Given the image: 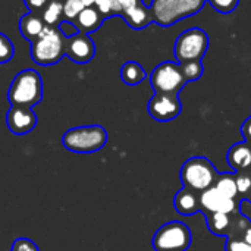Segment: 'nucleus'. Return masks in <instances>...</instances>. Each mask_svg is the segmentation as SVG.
I'll return each mask as SVG.
<instances>
[{
    "mask_svg": "<svg viewBox=\"0 0 251 251\" xmlns=\"http://www.w3.org/2000/svg\"><path fill=\"white\" fill-rule=\"evenodd\" d=\"M65 54L75 63H88L96 54V44L85 32H79L66 40Z\"/></svg>",
    "mask_w": 251,
    "mask_h": 251,
    "instance_id": "obj_13",
    "label": "nucleus"
},
{
    "mask_svg": "<svg viewBox=\"0 0 251 251\" xmlns=\"http://www.w3.org/2000/svg\"><path fill=\"white\" fill-rule=\"evenodd\" d=\"M15 56V46L9 40V37L0 32V63H6L12 60Z\"/></svg>",
    "mask_w": 251,
    "mask_h": 251,
    "instance_id": "obj_26",
    "label": "nucleus"
},
{
    "mask_svg": "<svg viewBox=\"0 0 251 251\" xmlns=\"http://www.w3.org/2000/svg\"><path fill=\"white\" fill-rule=\"evenodd\" d=\"M43 99V79L34 69L21 71L12 81L7 100L12 106L32 107Z\"/></svg>",
    "mask_w": 251,
    "mask_h": 251,
    "instance_id": "obj_1",
    "label": "nucleus"
},
{
    "mask_svg": "<svg viewBox=\"0 0 251 251\" xmlns=\"http://www.w3.org/2000/svg\"><path fill=\"white\" fill-rule=\"evenodd\" d=\"M226 162L237 172H249L251 169V144L247 141L234 144L226 153Z\"/></svg>",
    "mask_w": 251,
    "mask_h": 251,
    "instance_id": "obj_14",
    "label": "nucleus"
},
{
    "mask_svg": "<svg viewBox=\"0 0 251 251\" xmlns=\"http://www.w3.org/2000/svg\"><path fill=\"white\" fill-rule=\"evenodd\" d=\"M44 22L41 19V16H38L37 13L34 12H29L26 13L25 16L21 18L19 21V31H21V35L29 41H34L40 34L41 31L44 29Z\"/></svg>",
    "mask_w": 251,
    "mask_h": 251,
    "instance_id": "obj_18",
    "label": "nucleus"
},
{
    "mask_svg": "<svg viewBox=\"0 0 251 251\" xmlns=\"http://www.w3.org/2000/svg\"><path fill=\"white\" fill-rule=\"evenodd\" d=\"M225 251H251V244H247L241 238H231L225 243Z\"/></svg>",
    "mask_w": 251,
    "mask_h": 251,
    "instance_id": "obj_30",
    "label": "nucleus"
},
{
    "mask_svg": "<svg viewBox=\"0 0 251 251\" xmlns=\"http://www.w3.org/2000/svg\"><path fill=\"white\" fill-rule=\"evenodd\" d=\"M246 199H247L249 201H251V191H250V193H249V194H247V197H246Z\"/></svg>",
    "mask_w": 251,
    "mask_h": 251,
    "instance_id": "obj_36",
    "label": "nucleus"
},
{
    "mask_svg": "<svg viewBox=\"0 0 251 251\" xmlns=\"http://www.w3.org/2000/svg\"><path fill=\"white\" fill-rule=\"evenodd\" d=\"M235 182L238 190V201L241 199H246L247 194L251 191V175L249 172H237L235 174Z\"/></svg>",
    "mask_w": 251,
    "mask_h": 251,
    "instance_id": "obj_24",
    "label": "nucleus"
},
{
    "mask_svg": "<svg viewBox=\"0 0 251 251\" xmlns=\"http://www.w3.org/2000/svg\"><path fill=\"white\" fill-rule=\"evenodd\" d=\"M174 207L182 216H193L194 213L201 212L200 193L184 187L182 190H179L176 193V196L174 199Z\"/></svg>",
    "mask_w": 251,
    "mask_h": 251,
    "instance_id": "obj_15",
    "label": "nucleus"
},
{
    "mask_svg": "<svg viewBox=\"0 0 251 251\" xmlns=\"http://www.w3.org/2000/svg\"><path fill=\"white\" fill-rule=\"evenodd\" d=\"M62 143L74 153H94L106 146L107 131L101 125L75 126L63 134Z\"/></svg>",
    "mask_w": 251,
    "mask_h": 251,
    "instance_id": "obj_5",
    "label": "nucleus"
},
{
    "mask_svg": "<svg viewBox=\"0 0 251 251\" xmlns=\"http://www.w3.org/2000/svg\"><path fill=\"white\" fill-rule=\"evenodd\" d=\"M62 3H63V16L66 18V21H72V22L85 7L81 0H62Z\"/></svg>",
    "mask_w": 251,
    "mask_h": 251,
    "instance_id": "obj_25",
    "label": "nucleus"
},
{
    "mask_svg": "<svg viewBox=\"0 0 251 251\" xmlns=\"http://www.w3.org/2000/svg\"><path fill=\"white\" fill-rule=\"evenodd\" d=\"M121 16L134 29H143V28L149 26L153 22V16H151L150 7L146 6L144 3H141V4H138V6L132 7V9L125 10Z\"/></svg>",
    "mask_w": 251,
    "mask_h": 251,
    "instance_id": "obj_16",
    "label": "nucleus"
},
{
    "mask_svg": "<svg viewBox=\"0 0 251 251\" xmlns=\"http://www.w3.org/2000/svg\"><path fill=\"white\" fill-rule=\"evenodd\" d=\"M207 1L219 13H232L240 3V0H207Z\"/></svg>",
    "mask_w": 251,
    "mask_h": 251,
    "instance_id": "obj_27",
    "label": "nucleus"
},
{
    "mask_svg": "<svg viewBox=\"0 0 251 251\" xmlns=\"http://www.w3.org/2000/svg\"><path fill=\"white\" fill-rule=\"evenodd\" d=\"M241 134H243L244 140L251 144V116L250 118H247V119L244 121V124L241 125Z\"/></svg>",
    "mask_w": 251,
    "mask_h": 251,
    "instance_id": "obj_31",
    "label": "nucleus"
},
{
    "mask_svg": "<svg viewBox=\"0 0 251 251\" xmlns=\"http://www.w3.org/2000/svg\"><path fill=\"white\" fill-rule=\"evenodd\" d=\"M219 172L204 156H194L184 162L179 171V179L185 188L201 193L215 185Z\"/></svg>",
    "mask_w": 251,
    "mask_h": 251,
    "instance_id": "obj_4",
    "label": "nucleus"
},
{
    "mask_svg": "<svg viewBox=\"0 0 251 251\" xmlns=\"http://www.w3.org/2000/svg\"><path fill=\"white\" fill-rule=\"evenodd\" d=\"M147 109L153 119L159 122H169L179 116L182 104L179 100V94L154 93V96L149 101Z\"/></svg>",
    "mask_w": 251,
    "mask_h": 251,
    "instance_id": "obj_10",
    "label": "nucleus"
},
{
    "mask_svg": "<svg viewBox=\"0 0 251 251\" xmlns=\"http://www.w3.org/2000/svg\"><path fill=\"white\" fill-rule=\"evenodd\" d=\"M150 84L154 93H166V94H179V91L188 84L182 68L178 62H162L159 63L151 75Z\"/></svg>",
    "mask_w": 251,
    "mask_h": 251,
    "instance_id": "obj_8",
    "label": "nucleus"
},
{
    "mask_svg": "<svg viewBox=\"0 0 251 251\" xmlns=\"http://www.w3.org/2000/svg\"><path fill=\"white\" fill-rule=\"evenodd\" d=\"M82 1V4L85 6V7H90V6H94V1L96 0H81Z\"/></svg>",
    "mask_w": 251,
    "mask_h": 251,
    "instance_id": "obj_35",
    "label": "nucleus"
},
{
    "mask_svg": "<svg viewBox=\"0 0 251 251\" xmlns=\"http://www.w3.org/2000/svg\"><path fill=\"white\" fill-rule=\"evenodd\" d=\"M101 22H103V16L94 6L84 7L81 10V13L74 21V24L78 26L79 32H85V34H90V32L99 29Z\"/></svg>",
    "mask_w": 251,
    "mask_h": 251,
    "instance_id": "obj_17",
    "label": "nucleus"
},
{
    "mask_svg": "<svg viewBox=\"0 0 251 251\" xmlns=\"http://www.w3.org/2000/svg\"><path fill=\"white\" fill-rule=\"evenodd\" d=\"M213 187L228 199L237 200V197H238V190H237V182H235L234 174H219Z\"/></svg>",
    "mask_w": 251,
    "mask_h": 251,
    "instance_id": "obj_21",
    "label": "nucleus"
},
{
    "mask_svg": "<svg viewBox=\"0 0 251 251\" xmlns=\"http://www.w3.org/2000/svg\"><path fill=\"white\" fill-rule=\"evenodd\" d=\"M206 0H153L150 7L153 22L160 26H171L178 21L199 13Z\"/></svg>",
    "mask_w": 251,
    "mask_h": 251,
    "instance_id": "obj_2",
    "label": "nucleus"
},
{
    "mask_svg": "<svg viewBox=\"0 0 251 251\" xmlns=\"http://www.w3.org/2000/svg\"><path fill=\"white\" fill-rule=\"evenodd\" d=\"M191 243L193 234L190 228L179 221L162 225L151 240L154 251H187L191 247Z\"/></svg>",
    "mask_w": 251,
    "mask_h": 251,
    "instance_id": "obj_6",
    "label": "nucleus"
},
{
    "mask_svg": "<svg viewBox=\"0 0 251 251\" xmlns=\"http://www.w3.org/2000/svg\"><path fill=\"white\" fill-rule=\"evenodd\" d=\"M10 251H40L38 246L28 238H16Z\"/></svg>",
    "mask_w": 251,
    "mask_h": 251,
    "instance_id": "obj_28",
    "label": "nucleus"
},
{
    "mask_svg": "<svg viewBox=\"0 0 251 251\" xmlns=\"http://www.w3.org/2000/svg\"><path fill=\"white\" fill-rule=\"evenodd\" d=\"M182 68V72L185 75L187 82H194L201 78L203 75V63L201 60H191L185 63H179Z\"/></svg>",
    "mask_w": 251,
    "mask_h": 251,
    "instance_id": "obj_22",
    "label": "nucleus"
},
{
    "mask_svg": "<svg viewBox=\"0 0 251 251\" xmlns=\"http://www.w3.org/2000/svg\"><path fill=\"white\" fill-rule=\"evenodd\" d=\"M118 1H119V6H121L122 13H124L125 10L132 9V7H135V6H138V4L143 3V0H118ZM122 13H121V15H122Z\"/></svg>",
    "mask_w": 251,
    "mask_h": 251,
    "instance_id": "obj_32",
    "label": "nucleus"
},
{
    "mask_svg": "<svg viewBox=\"0 0 251 251\" xmlns=\"http://www.w3.org/2000/svg\"><path fill=\"white\" fill-rule=\"evenodd\" d=\"M57 29L60 31V34H62L66 40L75 37L76 34H79L78 26H76L72 21H62V22H59V28H57Z\"/></svg>",
    "mask_w": 251,
    "mask_h": 251,
    "instance_id": "obj_29",
    "label": "nucleus"
},
{
    "mask_svg": "<svg viewBox=\"0 0 251 251\" xmlns=\"http://www.w3.org/2000/svg\"><path fill=\"white\" fill-rule=\"evenodd\" d=\"M65 47L66 38L60 31L54 26L46 25L41 34L31 41V59L43 66L54 65L63 57Z\"/></svg>",
    "mask_w": 251,
    "mask_h": 251,
    "instance_id": "obj_3",
    "label": "nucleus"
},
{
    "mask_svg": "<svg viewBox=\"0 0 251 251\" xmlns=\"http://www.w3.org/2000/svg\"><path fill=\"white\" fill-rule=\"evenodd\" d=\"M241 240L246 241L247 244H251V224L244 229V232H243V235H241Z\"/></svg>",
    "mask_w": 251,
    "mask_h": 251,
    "instance_id": "obj_34",
    "label": "nucleus"
},
{
    "mask_svg": "<svg viewBox=\"0 0 251 251\" xmlns=\"http://www.w3.org/2000/svg\"><path fill=\"white\" fill-rule=\"evenodd\" d=\"M63 16V3L62 0H47L46 6L43 7L41 12V19L44 25L54 26L59 22H62Z\"/></svg>",
    "mask_w": 251,
    "mask_h": 251,
    "instance_id": "obj_20",
    "label": "nucleus"
},
{
    "mask_svg": "<svg viewBox=\"0 0 251 251\" xmlns=\"http://www.w3.org/2000/svg\"><path fill=\"white\" fill-rule=\"evenodd\" d=\"M121 78L126 85H138L146 79V71L138 62L128 60L121 68Z\"/></svg>",
    "mask_w": 251,
    "mask_h": 251,
    "instance_id": "obj_19",
    "label": "nucleus"
},
{
    "mask_svg": "<svg viewBox=\"0 0 251 251\" xmlns=\"http://www.w3.org/2000/svg\"><path fill=\"white\" fill-rule=\"evenodd\" d=\"M209 49V35L201 28H190L179 34L175 41L174 53L178 63L201 60Z\"/></svg>",
    "mask_w": 251,
    "mask_h": 251,
    "instance_id": "obj_7",
    "label": "nucleus"
},
{
    "mask_svg": "<svg viewBox=\"0 0 251 251\" xmlns=\"http://www.w3.org/2000/svg\"><path fill=\"white\" fill-rule=\"evenodd\" d=\"M6 124L12 134L25 135L31 132L37 125V115L32 107L25 106H10L6 115Z\"/></svg>",
    "mask_w": 251,
    "mask_h": 251,
    "instance_id": "obj_12",
    "label": "nucleus"
},
{
    "mask_svg": "<svg viewBox=\"0 0 251 251\" xmlns=\"http://www.w3.org/2000/svg\"><path fill=\"white\" fill-rule=\"evenodd\" d=\"M200 207L206 215L212 213H232L238 210V200H232L210 187L200 193Z\"/></svg>",
    "mask_w": 251,
    "mask_h": 251,
    "instance_id": "obj_11",
    "label": "nucleus"
},
{
    "mask_svg": "<svg viewBox=\"0 0 251 251\" xmlns=\"http://www.w3.org/2000/svg\"><path fill=\"white\" fill-rule=\"evenodd\" d=\"M25 3H26L28 9H29L31 12H34V10H37V9H43V7L46 6L47 0H25Z\"/></svg>",
    "mask_w": 251,
    "mask_h": 251,
    "instance_id": "obj_33",
    "label": "nucleus"
},
{
    "mask_svg": "<svg viewBox=\"0 0 251 251\" xmlns=\"http://www.w3.org/2000/svg\"><path fill=\"white\" fill-rule=\"evenodd\" d=\"M94 7L101 13L103 18H109V16H115V15L122 13L118 0H96Z\"/></svg>",
    "mask_w": 251,
    "mask_h": 251,
    "instance_id": "obj_23",
    "label": "nucleus"
},
{
    "mask_svg": "<svg viewBox=\"0 0 251 251\" xmlns=\"http://www.w3.org/2000/svg\"><path fill=\"white\" fill-rule=\"evenodd\" d=\"M207 228L213 235L231 238H241L244 229L251 222L240 213V210L232 213H212L206 215Z\"/></svg>",
    "mask_w": 251,
    "mask_h": 251,
    "instance_id": "obj_9",
    "label": "nucleus"
}]
</instances>
